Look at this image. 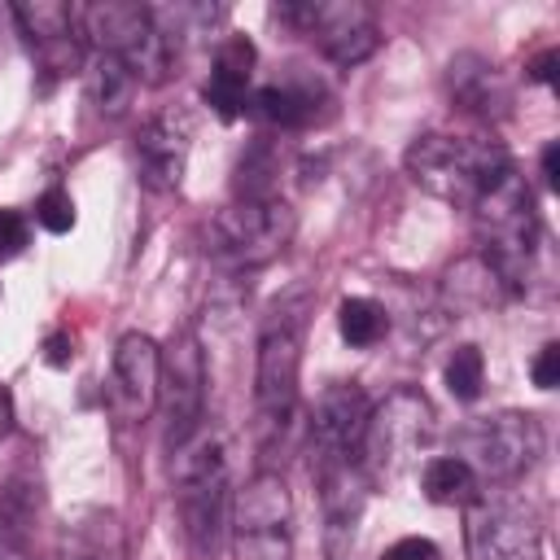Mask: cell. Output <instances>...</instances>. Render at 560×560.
Masks as SVG:
<instances>
[{"instance_id":"6da1fadb","label":"cell","mask_w":560,"mask_h":560,"mask_svg":"<svg viewBox=\"0 0 560 560\" xmlns=\"http://www.w3.org/2000/svg\"><path fill=\"white\" fill-rule=\"evenodd\" d=\"M311 293L293 289L258 324V354H254V420L262 446L284 442L293 411H298V376H302V341H306Z\"/></svg>"},{"instance_id":"7a4b0ae2","label":"cell","mask_w":560,"mask_h":560,"mask_svg":"<svg viewBox=\"0 0 560 560\" xmlns=\"http://www.w3.org/2000/svg\"><path fill=\"white\" fill-rule=\"evenodd\" d=\"M468 210H472V228L481 241V258L499 276L503 293H525L534 280L538 241H542L534 192H529L525 175L516 166H508Z\"/></svg>"},{"instance_id":"3957f363","label":"cell","mask_w":560,"mask_h":560,"mask_svg":"<svg viewBox=\"0 0 560 560\" xmlns=\"http://www.w3.org/2000/svg\"><path fill=\"white\" fill-rule=\"evenodd\" d=\"M171 477H175L179 525H184L192 556L214 560V551L223 547L228 521H232V486H228L223 442L201 424L184 446L171 451Z\"/></svg>"},{"instance_id":"277c9868","label":"cell","mask_w":560,"mask_h":560,"mask_svg":"<svg viewBox=\"0 0 560 560\" xmlns=\"http://www.w3.org/2000/svg\"><path fill=\"white\" fill-rule=\"evenodd\" d=\"M402 162L424 192L451 206H472L512 166L508 149L494 136H468V131H429L411 140Z\"/></svg>"},{"instance_id":"5b68a950","label":"cell","mask_w":560,"mask_h":560,"mask_svg":"<svg viewBox=\"0 0 560 560\" xmlns=\"http://www.w3.org/2000/svg\"><path fill=\"white\" fill-rule=\"evenodd\" d=\"M433 420H438L433 402L416 385H398L394 394H385V402L368 411V424L354 446V464L368 477V486L407 472L424 451V442L433 438Z\"/></svg>"},{"instance_id":"8992f818","label":"cell","mask_w":560,"mask_h":560,"mask_svg":"<svg viewBox=\"0 0 560 560\" xmlns=\"http://www.w3.org/2000/svg\"><path fill=\"white\" fill-rule=\"evenodd\" d=\"M293 210L280 197H236L228 201L206 232V249L228 267V271H258L284 254L293 241Z\"/></svg>"},{"instance_id":"52a82bcc","label":"cell","mask_w":560,"mask_h":560,"mask_svg":"<svg viewBox=\"0 0 560 560\" xmlns=\"http://www.w3.org/2000/svg\"><path fill=\"white\" fill-rule=\"evenodd\" d=\"M236 560H293V494L271 468H258L232 499Z\"/></svg>"},{"instance_id":"ba28073f","label":"cell","mask_w":560,"mask_h":560,"mask_svg":"<svg viewBox=\"0 0 560 560\" xmlns=\"http://www.w3.org/2000/svg\"><path fill=\"white\" fill-rule=\"evenodd\" d=\"M455 455L481 481H516L542 455V424L529 411L477 416L455 433Z\"/></svg>"},{"instance_id":"9c48e42d","label":"cell","mask_w":560,"mask_h":560,"mask_svg":"<svg viewBox=\"0 0 560 560\" xmlns=\"http://www.w3.org/2000/svg\"><path fill=\"white\" fill-rule=\"evenodd\" d=\"M468 560H542V516L508 490H481L464 508Z\"/></svg>"},{"instance_id":"30bf717a","label":"cell","mask_w":560,"mask_h":560,"mask_svg":"<svg viewBox=\"0 0 560 560\" xmlns=\"http://www.w3.org/2000/svg\"><path fill=\"white\" fill-rule=\"evenodd\" d=\"M206 350L192 328L171 332L162 346V368H158V402L166 420V451L184 446L201 424H206Z\"/></svg>"},{"instance_id":"8fae6325","label":"cell","mask_w":560,"mask_h":560,"mask_svg":"<svg viewBox=\"0 0 560 560\" xmlns=\"http://www.w3.org/2000/svg\"><path fill=\"white\" fill-rule=\"evenodd\" d=\"M276 18L311 35L315 48L332 66H346V70L368 61L381 44L376 13L363 0H302V4H280Z\"/></svg>"},{"instance_id":"7c38bea8","label":"cell","mask_w":560,"mask_h":560,"mask_svg":"<svg viewBox=\"0 0 560 560\" xmlns=\"http://www.w3.org/2000/svg\"><path fill=\"white\" fill-rule=\"evenodd\" d=\"M368 394L359 381H332L319 389L315 407H311V464L328 468L341 459H354L359 433L368 424Z\"/></svg>"},{"instance_id":"4fadbf2b","label":"cell","mask_w":560,"mask_h":560,"mask_svg":"<svg viewBox=\"0 0 560 560\" xmlns=\"http://www.w3.org/2000/svg\"><path fill=\"white\" fill-rule=\"evenodd\" d=\"M188 149H192V122L184 109L149 114L136 131L140 184L153 192H175L184 184V171H188Z\"/></svg>"},{"instance_id":"5bb4252c","label":"cell","mask_w":560,"mask_h":560,"mask_svg":"<svg viewBox=\"0 0 560 560\" xmlns=\"http://www.w3.org/2000/svg\"><path fill=\"white\" fill-rule=\"evenodd\" d=\"M18 31L26 35L35 61L52 74L83 66V35H79V9L57 0H22L9 9Z\"/></svg>"},{"instance_id":"9a60e30c","label":"cell","mask_w":560,"mask_h":560,"mask_svg":"<svg viewBox=\"0 0 560 560\" xmlns=\"http://www.w3.org/2000/svg\"><path fill=\"white\" fill-rule=\"evenodd\" d=\"M158 368L162 346L149 332H122L114 346V394L131 420L149 416L158 402Z\"/></svg>"},{"instance_id":"2e32d148","label":"cell","mask_w":560,"mask_h":560,"mask_svg":"<svg viewBox=\"0 0 560 560\" xmlns=\"http://www.w3.org/2000/svg\"><path fill=\"white\" fill-rule=\"evenodd\" d=\"M446 96L455 109L472 114V118H503L512 105V88L508 79L494 70V61H486L481 52H459L446 66Z\"/></svg>"},{"instance_id":"e0dca14e","label":"cell","mask_w":560,"mask_h":560,"mask_svg":"<svg viewBox=\"0 0 560 560\" xmlns=\"http://www.w3.org/2000/svg\"><path fill=\"white\" fill-rule=\"evenodd\" d=\"M254 61H258V52H254V44H249L245 35H228V39L214 48V66H210V79L201 83V96H206V105H210L223 122H232V118L245 114Z\"/></svg>"},{"instance_id":"ac0fdd59","label":"cell","mask_w":560,"mask_h":560,"mask_svg":"<svg viewBox=\"0 0 560 560\" xmlns=\"http://www.w3.org/2000/svg\"><path fill=\"white\" fill-rule=\"evenodd\" d=\"M319 105H324V88L311 83V79H284V83H267L258 92H249V105L245 114H254L258 122H271V127H311L319 118Z\"/></svg>"},{"instance_id":"d6986e66","label":"cell","mask_w":560,"mask_h":560,"mask_svg":"<svg viewBox=\"0 0 560 560\" xmlns=\"http://www.w3.org/2000/svg\"><path fill=\"white\" fill-rule=\"evenodd\" d=\"M442 293H446V306H451L455 315H464V311H481V306L499 302V298H503V284H499V276L490 271V262H486L481 254H472V258H459V262L446 271Z\"/></svg>"},{"instance_id":"ffe728a7","label":"cell","mask_w":560,"mask_h":560,"mask_svg":"<svg viewBox=\"0 0 560 560\" xmlns=\"http://www.w3.org/2000/svg\"><path fill=\"white\" fill-rule=\"evenodd\" d=\"M420 490L438 508H468L481 494V477L459 455H433L420 468Z\"/></svg>"},{"instance_id":"44dd1931","label":"cell","mask_w":560,"mask_h":560,"mask_svg":"<svg viewBox=\"0 0 560 560\" xmlns=\"http://www.w3.org/2000/svg\"><path fill=\"white\" fill-rule=\"evenodd\" d=\"M88 74V101L96 105V114H105V118H118V114H127V105H131V96H136V74L118 61V57H109V52H92L88 57V66H83Z\"/></svg>"},{"instance_id":"7402d4cb","label":"cell","mask_w":560,"mask_h":560,"mask_svg":"<svg viewBox=\"0 0 560 560\" xmlns=\"http://www.w3.org/2000/svg\"><path fill=\"white\" fill-rule=\"evenodd\" d=\"M337 328H341V337L350 346L368 350L389 332V315H385V306L376 298H346L337 306Z\"/></svg>"},{"instance_id":"603a6c76","label":"cell","mask_w":560,"mask_h":560,"mask_svg":"<svg viewBox=\"0 0 560 560\" xmlns=\"http://www.w3.org/2000/svg\"><path fill=\"white\" fill-rule=\"evenodd\" d=\"M442 381H446L451 398L477 402L481 398V385H486V359H481V350L477 346H455V354L442 368Z\"/></svg>"},{"instance_id":"cb8c5ba5","label":"cell","mask_w":560,"mask_h":560,"mask_svg":"<svg viewBox=\"0 0 560 560\" xmlns=\"http://www.w3.org/2000/svg\"><path fill=\"white\" fill-rule=\"evenodd\" d=\"M35 223L48 228V232H70L74 228V197L66 188H48L39 201H35Z\"/></svg>"},{"instance_id":"d4e9b609","label":"cell","mask_w":560,"mask_h":560,"mask_svg":"<svg viewBox=\"0 0 560 560\" xmlns=\"http://www.w3.org/2000/svg\"><path fill=\"white\" fill-rule=\"evenodd\" d=\"M22 521H26V508H18V494L4 490V494H0V560L18 556V547H22V529H26Z\"/></svg>"},{"instance_id":"484cf974","label":"cell","mask_w":560,"mask_h":560,"mask_svg":"<svg viewBox=\"0 0 560 560\" xmlns=\"http://www.w3.org/2000/svg\"><path fill=\"white\" fill-rule=\"evenodd\" d=\"M31 241V223L18 214V210H0V262L4 258H18Z\"/></svg>"},{"instance_id":"4316f807","label":"cell","mask_w":560,"mask_h":560,"mask_svg":"<svg viewBox=\"0 0 560 560\" xmlns=\"http://www.w3.org/2000/svg\"><path fill=\"white\" fill-rule=\"evenodd\" d=\"M381 560H442V551H438V542H433V538L411 534V538L389 542V547L381 551Z\"/></svg>"},{"instance_id":"83f0119b","label":"cell","mask_w":560,"mask_h":560,"mask_svg":"<svg viewBox=\"0 0 560 560\" xmlns=\"http://www.w3.org/2000/svg\"><path fill=\"white\" fill-rule=\"evenodd\" d=\"M529 376H534L538 389H556V385H560V341H547V346L538 350Z\"/></svg>"},{"instance_id":"f1b7e54d","label":"cell","mask_w":560,"mask_h":560,"mask_svg":"<svg viewBox=\"0 0 560 560\" xmlns=\"http://www.w3.org/2000/svg\"><path fill=\"white\" fill-rule=\"evenodd\" d=\"M44 359H48L52 368H66V363L74 359V346H70V337H66V332H52V337L44 341Z\"/></svg>"},{"instance_id":"f546056e","label":"cell","mask_w":560,"mask_h":560,"mask_svg":"<svg viewBox=\"0 0 560 560\" xmlns=\"http://www.w3.org/2000/svg\"><path fill=\"white\" fill-rule=\"evenodd\" d=\"M542 179H547V188L560 184V144H556V140L542 149Z\"/></svg>"},{"instance_id":"4dcf8cb0","label":"cell","mask_w":560,"mask_h":560,"mask_svg":"<svg viewBox=\"0 0 560 560\" xmlns=\"http://www.w3.org/2000/svg\"><path fill=\"white\" fill-rule=\"evenodd\" d=\"M13 429V394H9V385L0 381V438Z\"/></svg>"},{"instance_id":"1f68e13d","label":"cell","mask_w":560,"mask_h":560,"mask_svg":"<svg viewBox=\"0 0 560 560\" xmlns=\"http://www.w3.org/2000/svg\"><path fill=\"white\" fill-rule=\"evenodd\" d=\"M551 66H556V52H542L538 61H529V79H538V83H551Z\"/></svg>"}]
</instances>
